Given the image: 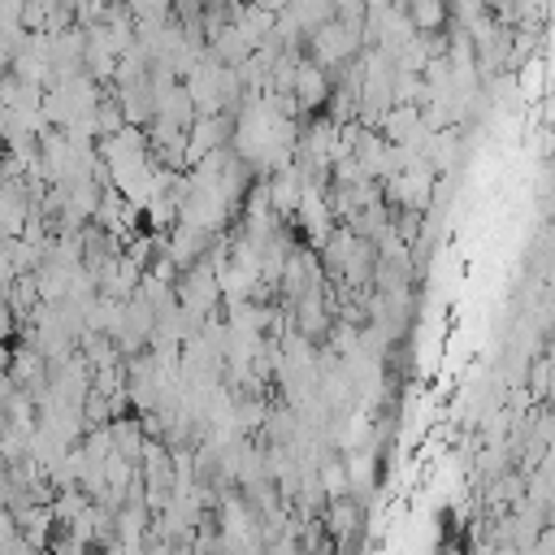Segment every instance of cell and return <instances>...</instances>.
<instances>
[{
	"instance_id": "2",
	"label": "cell",
	"mask_w": 555,
	"mask_h": 555,
	"mask_svg": "<svg viewBox=\"0 0 555 555\" xmlns=\"http://www.w3.org/2000/svg\"><path fill=\"white\" fill-rule=\"evenodd\" d=\"M304 199V173L295 165H282L273 178H269V208L278 221H295V208Z\"/></svg>"
},
{
	"instance_id": "4",
	"label": "cell",
	"mask_w": 555,
	"mask_h": 555,
	"mask_svg": "<svg viewBox=\"0 0 555 555\" xmlns=\"http://www.w3.org/2000/svg\"><path fill=\"white\" fill-rule=\"evenodd\" d=\"M317 486L325 499H338V494H351V481H347V460L343 455H330L317 464Z\"/></svg>"
},
{
	"instance_id": "1",
	"label": "cell",
	"mask_w": 555,
	"mask_h": 555,
	"mask_svg": "<svg viewBox=\"0 0 555 555\" xmlns=\"http://www.w3.org/2000/svg\"><path fill=\"white\" fill-rule=\"evenodd\" d=\"M330 91H334L330 69H325V65H317L312 56H299V65H295V82H291V100H295V108H299L304 117L325 113Z\"/></svg>"
},
{
	"instance_id": "3",
	"label": "cell",
	"mask_w": 555,
	"mask_h": 555,
	"mask_svg": "<svg viewBox=\"0 0 555 555\" xmlns=\"http://www.w3.org/2000/svg\"><path fill=\"white\" fill-rule=\"evenodd\" d=\"M108 434H113V451L139 464V455H143V442H147V434H143L139 416H108Z\"/></svg>"
}]
</instances>
